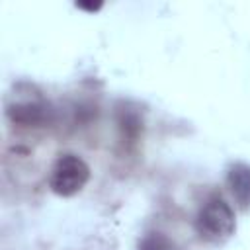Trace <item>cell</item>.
<instances>
[{"instance_id": "cell-2", "label": "cell", "mask_w": 250, "mask_h": 250, "mask_svg": "<svg viewBox=\"0 0 250 250\" xmlns=\"http://www.w3.org/2000/svg\"><path fill=\"white\" fill-rule=\"evenodd\" d=\"M197 236L207 244H225L236 230V217L221 195L209 197L195 215L193 221Z\"/></svg>"}, {"instance_id": "cell-4", "label": "cell", "mask_w": 250, "mask_h": 250, "mask_svg": "<svg viewBox=\"0 0 250 250\" xmlns=\"http://www.w3.org/2000/svg\"><path fill=\"white\" fill-rule=\"evenodd\" d=\"M227 188L236 203V207L244 213L250 211V164L248 162H232L227 168Z\"/></svg>"}, {"instance_id": "cell-1", "label": "cell", "mask_w": 250, "mask_h": 250, "mask_svg": "<svg viewBox=\"0 0 250 250\" xmlns=\"http://www.w3.org/2000/svg\"><path fill=\"white\" fill-rule=\"evenodd\" d=\"M6 117L18 127H45L53 119L51 104L41 96V92L25 82L14 84L12 92L6 96Z\"/></svg>"}, {"instance_id": "cell-3", "label": "cell", "mask_w": 250, "mask_h": 250, "mask_svg": "<svg viewBox=\"0 0 250 250\" xmlns=\"http://www.w3.org/2000/svg\"><path fill=\"white\" fill-rule=\"evenodd\" d=\"M90 166L72 152L61 154L49 174V188L59 197H72L90 182Z\"/></svg>"}, {"instance_id": "cell-5", "label": "cell", "mask_w": 250, "mask_h": 250, "mask_svg": "<svg viewBox=\"0 0 250 250\" xmlns=\"http://www.w3.org/2000/svg\"><path fill=\"white\" fill-rule=\"evenodd\" d=\"M137 250H176V244L162 232H148L141 238Z\"/></svg>"}, {"instance_id": "cell-6", "label": "cell", "mask_w": 250, "mask_h": 250, "mask_svg": "<svg viewBox=\"0 0 250 250\" xmlns=\"http://www.w3.org/2000/svg\"><path fill=\"white\" fill-rule=\"evenodd\" d=\"M76 8H82V10H90V12H96L102 8V4H84V2H78Z\"/></svg>"}]
</instances>
